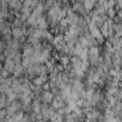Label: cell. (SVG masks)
Returning a JSON list of instances; mask_svg holds the SVG:
<instances>
[{
	"mask_svg": "<svg viewBox=\"0 0 122 122\" xmlns=\"http://www.w3.org/2000/svg\"><path fill=\"white\" fill-rule=\"evenodd\" d=\"M87 54H89V57L90 61H91V65L93 66H98L99 61H101V57H99V49L98 47H90V50H87Z\"/></svg>",
	"mask_w": 122,
	"mask_h": 122,
	"instance_id": "6da1fadb",
	"label": "cell"
},
{
	"mask_svg": "<svg viewBox=\"0 0 122 122\" xmlns=\"http://www.w3.org/2000/svg\"><path fill=\"white\" fill-rule=\"evenodd\" d=\"M6 111H7V116H12L15 112H17L18 110H22V103L19 101H12L6 108Z\"/></svg>",
	"mask_w": 122,
	"mask_h": 122,
	"instance_id": "7a4b0ae2",
	"label": "cell"
},
{
	"mask_svg": "<svg viewBox=\"0 0 122 122\" xmlns=\"http://www.w3.org/2000/svg\"><path fill=\"white\" fill-rule=\"evenodd\" d=\"M41 99L43 101L44 104H49V103H51V101L54 99V93H53L51 91H49V90L43 91V92H42V98H41Z\"/></svg>",
	"mask_w": 122,
	"mask_h": 122,
	"instance_id": "3957f363",
	"label": "cell"
},
{
	"mask_svg": "<svg viewBox=\"0 0 122 122\" xmlns=\"http://www.w3.org/2000/svg\"><path fill=\"white\" fill-rule=\"evenodd\" d=\"M15 66H16V64L13 62V60H12V59H7V57H6L5 64H4V70H6L9 73H11V72H13Z\"/></svg>",
	"mask_w": 122,
	"mask_h": 122,
	"instance_id": "277c9868",
	"label": "cell"
},
{
	"mask_svg": "<svg viewBox=\"0 0 122 122\" xmlns=\"http://www.w3.org/2000/svg\"><path fill=\"white\" fill-rule=\"evenodd\" d=\"M37 26L40 28V30H46L47 26H48V23H47V19L46 17L43 16H40L37 17Z\"/></svg>",
	"mask_w": 122,
	"mask_h": 122,
	"instance_id": "5b68a950",
	"label": "cell"
},
{
	"mask_svg": "<svg viewBox=\"0 0 122 122\" xmlns=\"http://www.w3.org/2000/svg\"><path fill=\"white\" fill-rule=\"evenodd\" d=\"M46 80H47V78L46 77H35L34 78V80H32V85H35V86H37V87H41L44 83H46Z\"/></svg>",
	"mask_w": 122,
	"mask_h": 122,
	"instance_id": "8992f818",
	"label": "cell"
},
{
	"mask_svg": "<svg viewBox=\"0 0 122 122\" xmlns=\"http://www.w3.org/2000/svg\"><path fill=\"white\" fill-rule=\"evenodd\" d=\"M64 117L65 116H62V115H60V114H57L56 111L49 117V121L50 122H64Z\"/></svg>",
	"mask_w": 122,
	"mask_h": 122,
	"instance_id": "52a82bcc",
	"label": "cell"
},
{
	"mask_svg": "<svg viewBox=\"0 0 122 122\" xmlns=\"http://www.w3.org/2000/svg\"><path fill=\"white\" fill-rule=\"evenodd\" d=\"M70 62L72 64L73 66V70H77V68H80V64H81V60L78 57V56H73L72 59H70Z\"/></svg>",
	"mask_w": 122,
	"mask_h": 122,
	"instance_id": "ba28073f",
	"label": "cell"
},
{
	"mask_svg": "<svg viewBox=\"0 0 122 122\" xmlns=\"http://www.w3.org/2000/svg\"><path fill=\"white\" fill-rule=\"evenodd\" d=\"M59 61H60V65L62 67H67L70 65V57L67 55H62L59 57Z\"/></svg>",
	"mask_w": 122,
	"mask_h": 122,
	"instance_id": "9c48e42d",
	"label": "cell"
},
{
	"mask_svg": "<svg viewBox=\"0 0 122 122\" xmlns=\"http://www.w3.org/2000/svg\"><path fill=\"white\" fill-rule=\"evenodd\" d=\"M32 53H34V48H32V46H25V47H24V51H23L22 56L30 57V56L32 55Z\"/></svg>",
	"mask_w": 122,
	"mask_h": 122,
	"instance_id": "30bf717a",
	"label": "cell"
},
{
	"mask_svg": "<svg viewBox=\"0 0 122 122\" xmlns=\"http://www.w3.org/2000/svg\"><path fill=\"white\" fill-rule=\"evenodd\" d=\"M13 73H15L16 77H20V76L24 73V67H23L20 64L16 65V66H15V70H13Z\"/></svg>",
	"mask_w": 122,
	"mask_h": 122,
	"instance_id": "8fae6325",
	"label": "cell"
},
{
	"mask_svg": "<svg viewBox=\"0 0 122 122\" xmlns=\"http://www.w3.org/2000/svg\"><path fill=\"white\" fill-rule=\"evenodd\" d=\"M26 23L31 26H37V17L35 15H30L26 19Z\"/></svg>",
	"mask_w": 122,
	"mask_h": 122,
	"instance_id": "7c38bea8",
	"label": "cell"
},
{
	"mask_svg": "<svg viewBox=\"0 0 122 122\" xmlns=\"http://www.w3.org/2000/svg\"><path fill=\"white\" fill-rule=\"evenodd\" d=\"M87 48H83V50L80 51V54H79V59L81 60V61H86L87 60V57H89V54H87Z\"/></svg>",
	"mask_w": 122,
	"mask_h": 122,
	"instance_id": "4fadbf2b",
	"label": "cell"
},
{
	"mask_svg": "<svg viewBox=\"0 0 122 122\" xmlns=\"http://www.w3.org/2000/svg\"><path fill=\"white\" fill-rule=\"evenodd\" d=\"M89 66H90V64H89L87 60H86V61H81V64H80V70L85 73V72L89 70Z\"/></svg>",
	"mask_w": 122,
	"mask_h": 122,
	"instance_id": "5bb4252c",
	"label": "cell"
},
{
	"mask_svg": "<svg viewBox=\"0 0 122 122\" xmlns=\"http://www.w3.org/2000/svg\"><path fill=\"white\" fill-rule=\"evenodd\" d=\"M59 22H60V26H61V29H65V28H67V26L70 25L67 18H62V19H60Z\"/></svg>",
	"mask_w": 122,
	"mask_h": 122,
	"instance_id": "9a60e30c",
	"label": "cell"
},
{
	"mask_svg": "<svg viewBox=\"0 0 122 122\" xmlns=\"http://www.w3.org/2000/svg\"><path fill=\"white\" fill-rule=\"evenodd\" d=\"M6 117H7V111H6V109H0V121L4 122Z\"/></svg>",
	"mask_w": 122,
	"mask_h": 122,
	"instance_id": "2e32d148",
	"label": "cell"
},
{
	"mask_svg": "<svg viewBox=\"0 0 122 122\" xmlns=\"http://www.w3.org/2000/svg\"><path fill=\"white\" fill-rule=\"evenodd\" d=\"M79 44H80L83 48H89V42H87V40H86L85 37H81V38L79 40Z\"/></svg>",
	"mask_w": 122,
	"mask_h": 122,
	"instance_id": "e0dca14e",
	"label": "cell"
},
{
	"mask_svg": "<svg viewBox=\"0 0 122 122\" xmlns=\"http://www.w3.org/2000/svg\"><path fill=\"white\" fill-rule=\"evenodd\" d=\"M107 12H108V16H109L110 18H114V17H115V13H116V10H115L114 7H109V9L107 10Z\"/></svg>",
	"mask_w": 122,
	"mask_h": 122,
	"instance_id": "ac0fdd59",
	"label": "cell"
},
{
	"mask_svg": "<svg viewBox=\"0 0 122 122\" xmlns=\"http://www.w3.org/2000/svg\"><path fill=\"white\" fill-rule=\"evenodd\" d=\"M3 35H4L5 38H9L10 35H11V29H9V28H4V29H3Z\"/></svg>",
	"mask_w": 122,
	"mask_h": 122,
	"instance_id": "d6986e66",
	"label": "cell"
},
{
	"mask_svg": "<svg viewBox=\"0 0 122 122\" xmlns=\"http://www.w3.org/2000/svg\"><path fill=\"white\" fill-rule=\"evenodd\" d=\"M9 74H10V73H9L6 70H1V71H0V78H3V79H4V78H7Z\"/></svg>",
	"mask_w": 122,
	"mask_h": 122,
	"instance_id": "ffe728a7",
	"label": "cell"
},
{
	"mask_svg": "<svg viewBox=\"0 0 122 122\" xmlns=\"http://www.w3.org/2000/svg\"><path fill=\"white\" fill-rule=\"evenodd\" d=\"M42 86H43V91H47V90L50 89V87H49V84H43Z\"/></svg>",
	"mask_w": 122,
	"mask_h": 122,
	"instance_id": "44dd1931",
	"label": "cell"
},
{
	"mask_svg": "<svg viewBox=\"0 0 122 122\" xmlns=\"http://www.w3.org/2000/svg\"><path fill=\"white\" fill-rule=\"evenodd\" d=\"M85 122H92V121H90V120H87V118H86V120H85Z\"/></svg>",
	"mask_w": 122,
	"mask_h": 122,
	"instance_id": "7402d4cb",
	"label": "cell"
},
{
	"mask_svg": "<svg viewBox=\"0 0 122 122\" xmlns=\"http://www.w3.org/2000/svg\"><path fill=\"white\" fill-rule=\"evenodd\" d=\"M61 1H64V3H67V1H68V0H61Z\"/></svg>",
	"mask_w": 122,
	"mask_h": 122,
	"instance_id": "603a6c76",
	"label": "cell"
},
{
	"mask_svg": "<svg viewBox=\"0 0 122 122\" xmlns=\"http://www.w3.org/2000/svg\"><path fill=\"white\" fill-rule=\"evenodd\" d=\"M5 122H6V121H5Z\"/></svg>",
	"mask_w": 122,
	"mask_h": 122,
	"instance_id": "cb8c5ba5",
	"label": "cell"
}]
</instances>
